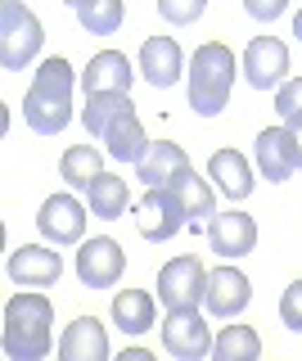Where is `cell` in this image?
I'll use <instances>...</instances> for the list:
<instances>
[{"mask_svg": "<svg viewBox=\"0 0 302 361\" xmlns=\"http://www.w3.org/2000/svg\"><path fill=\"white\" fill-rule=\"evenodd\" d=\"M54 343V302L46 293H14L5 302V357L9 361H46Z\"/></svg>", "mask_w": 302, "mask_h": 361, "instance_id": "cell-3", "label": "cell"}, {"mask_svg": "<svg viewBox=\"0 0 302 361\" xmlns=\"http://www.w3.org/2000/svg\"><path fill=\"white\" fill-rule=\"evenodd\" d=\"M131 77H136V68H131V59L122 50H99L82 73V90H86V99L91 95H131Z\"/></svg>", "mask_w": 302, "mask_h": 361, "instance_id": "cell-17", "label": "cell"}, {"mask_svg": "<svg viewBox=\"0 0 302 361\" xmlns=\"http://www.w3.org/2000/svg\"><path fill=\"white\" fill-rule=\"evenodd\" d=\"M9 280L14 285H23V289H50L54 280L63 276V257L54 253V248H41V244H23V248H14L9 253Z\"/></svg>", "mask_w": 302, "mask_h": 361, "instance_id": "cell-12", "label": "cell"}, {"mask_svg": "<svg viewBox=\"0 0 302 361\" xmlns=\"http://www.w3.org/2000/svg\"><path fill=\"white\" fill-rule=\"evenodd\" d=\"M181 73H185V54H181V45H176V37H149L140 45V77L153 90L176 86Z\"/></svg>", "mask_w": 302, "mask_h": 361, "instance_id": "cell-18", "label": "cell"}, {"mask_svg": "<svg viewBox=\"0 0 302 361\" xmlns=\"http://www.w3.org/2000/svg\"><path fill=\"white\" fill-rule=\"evenodd\" d=\"M136 226L149 244H163L172 235L189 231V212L176 199V190H144V199L136 203Z\"/></svg>", "mask_w": 302, "mask_h": 361, "instance_id": "cell-8", "label": "cell"}, {"mask_svg": "<svg viewBox=\"0 0 302 361\" xmlns=\"http://www.w3.org/2000/svg\"><path fill=\"white\" fill-rule=\"evenodd\" d=\"M208 176L217 180V190L226 199H248L253 195V167H248V158L244 154H234V149H217L208 158Z\"/></svg>", "mask_w": 302, "mask_h": 361, "instance_id": "cell-20", "label": "cell"}, {"mask_svg": "<svg viewBox=\"0 0 302 361\" xmlns=\"http://www.w3.org/2000/svg\"><path fill=\"white\" fill-rule=\"evenodd\" d=\"M73 86H77L73 63L59 59V54L46 59L23 95V122L37 135H59L73 122Z\"/></svg>", "mask_w": 302, "mask_h": 361, "instance_id": "cell-2", "label": "cell"}, {"mask_svg": "<svg viewBox=\"0 0 302 361\" xmlns=\"http://www.w3.org/2000/svg\"><path fill=\"white\" fill-rule=\"evenodd\" d=\"M244 9H248L253 18H279L284 14V0H248Z\"/></svg>", "mask_w": 302, "mask_h": 361, "instance_id": "cell-30", "label": "cell"}, {"mask_svg": "<svg viewBox=\"0 0 302 361\" xmlns=\"http://www.w3.org/2000/svg\"><path fill=\"white\" fill-rule=\"evenodd\" d=\"M59 361H113L108 357V334L95 316H77L59 338Z\"/></svg>", "mask_w": 302, "mask_h": 361, "instance_id": "cell-19", "label": "cell"}, {"mask_svg": "<svg viewBox=\"0 0 302 361\" xmlns=\"http://www.w3.org/2000/svg\"><path fill=\"white\" fill-rule=\"evenodd\" d=\"M185 77H189V109L199 118H217L230 104V90H234V50L221 41H203L189 59Z\"/></svg>", "mask_w": 302, "mask_h": 361, "instance_id": "cell-4", "label": "cell"}, {"mask_svg": "<svg viewBox=\"0 0 302 361\" xmlns=\"http://www.w3.org/2000/svg\"><path fill=\"white\" fill-rule=\"evenodd\" d=\"M163 353L167 357H176V361H203L212 357V330H208V321L194 312H167L163 316Z\"/></svg>", "mask_w": 302, "mask_h": 361, "instance_id": "cell-9", "label": "cell"}, {"mask_svg": "<svg viewBox=\"0 0 302 361\" xmlns=\"http://www.w3.org/2000/svg\"><path fill=\"white\" fill-rule=\"evenodd\" d=\"M73 14L91 37H113L122 27V0H73Z\"/></svg>", "mask_w": 302, "mask_h": 361, "instance_id": "cell-26", "label": "cell"}, {"mask_svg": "<svg viewBox=\"0 0 302 361\" xmlns=\"http://www.w3.org/2000/svg\"><path fill=\"white\" fill-rule=\"evenodd\" d=\"M262 357V338L253 325H226L212 338V361H257Z\"/></svg>", "mask_w": 302, "mask_h": 361, "instance_id": "cell-25", "label": "cell"}, {"mask_svg": "<svg viewBox=\"0 0 302 361\" xmlns=\"http://www.w3.org/2000/svg\"><path fill=\"white\" fill-rule=\"evenodd\" d=\"M208 248L217 257H248L253 248H257V221L248 217V212H217L208 226Z\"/></svg>", "mask_w": 302, "mask_h": 361, "instance_id": "cell-15", "label": "cell"}, {"mask_svg": "<svg viewBox=\"0 0 302 361\" xmlns=\"http://www.w3.org/2000/svg\"><path fill=\"white\" fill-rule=\"evenodd\" d=\"M289 45L279 37H253L244 45V77L253 90H279L289 82Z\"/></svg>", "mask_w": 302, "mask_h": 361, "instance_id": "cell-10", "label": "cell"}, {"mask_svg": "<svg viewBox=\"0 0 302 361\" xmlns=\"http://www.w3.org/2000/svg\"><path fill=\"white\" fill-rule=\"evenodd\" d=\"M82 127L91 131V140L104 145V154L113 158V163H131V167H136L144 158V149H149L131 95H91L86 109H82Z\"/></svg>", "mask_w": 302, "mask_h": 361, "instance_id": "cell-1", "label": "cell"}, {"mask_svg": "<svg viewBox=\"0 0 302 361\" xmlns=\"http://www.w3.org/2000/svg\"><path fill=\"white\" fill-rule=\"evenodd\" d=\"M158 298L167 312H194L199 302L208 298V271L194 253H181L172 257L163 271H158Z\"/></svg>", "mask_w": 302, "mask_h": 361, "instance_id": "cell-6", "label": "cell"}, {"mask_svg": "<svg viewBox=\"0 0 302 361\" xmlns=\"http://www.w3.org/2000/svg\"><path fill=\"white\" fill-rule=\"evenodd\" d=\"M248 298H253V285H248V276H244L239 267L208 271V298H203L208 316H217V321H234V316L248 307Z\"/></svg>", "mask_w": 302, "mask_h": 361, "instance_id": "cell-13", "label": "cell"}, {"mask_svg": "<svg viewBox=\"0 0 302 361\" xmlns=\"http://www.w3.org/2000/svg\"><path fill=\"white\" fill-rule=\"evenodd\" d=\"M37 231L50 244H77L86 235V208L73 195H50L37 212Z\"/></svg>", "mask_w": 302, "mask_h": 361, "instance_id": "cell-16", "label": "cell"}, {"mask_svg": "<svg viewBox=\"0 0 302 361\" xmlns=\"http://www.w3.org/2000/svg\"><path fill=\"white\" fill-rule=\"evenodd\" d=\"M294 37L302 41V9H298V14H294Z\"/></svg>", "mask_w": 302, "mask_h": 361, "instance_id": "cell-32", "label": "cell"}, {"mask_svg": "<svg viewBox=\"0 0 302 361\" xmlns=\"http://www.w3.org/2000/svg\"><path fill=\"white\" fill-rule=\"evenodd\" d=\"M257 172L271 180V185L302 172V122L257 131Z\"/></svg>", "mask_w": 302, "mask_h": 361, "instance_id": "cell-7", "label": "cell"}, {"mask_svg": "<svg viewBox=\"0 0 302 361\" xmlns=\"http://www.w3.org/2000/svg\"><path fill=\"white\" fill-rule=\"evenodd\" d=\"M113 361H158V357H153L149 348H127V353H118Z\"/></svg>", "mask_w": 302, "mask_h": 361, "instance_id": "cell-31", "label": "cell"}, {"mask_svg": "<svg viewBox=\"0 0 302 361\" xmlns=\"http://www.w3.org/2000/svg\"><path fill=\"white\" fill-rule=\"evenodd\" d=\"M275 113H279V122H302V77H289L284 86L275 90Z\"/></svg>", "mask_w": 302, "mask_h": 361, "instance_id": "cell-27", "label": "cell"}, {"mask_svg": "<svg viewBox=\"0 0 302 361\" xmlns=\"http://www.w3.org/2000/svg\"><path fill=\"white\" fill-rule=\"evenodd\" d=\"M41 41H46L41 18L27 5H18V0H5L0 5V68L5 73H23L41 54Z\"/></svg>", "mask_w": 302, "mask_h": 361, "instance_id": "cell-5", "label": "cell"}, {"mask_svg": "<svg viewBox=\"0 0 302 361\" xmlns=\"http://www.w3.org/2000/svg\"><path fill=\"white\" fill-rule=\"evenodd\" d=\"M108 312H113V325L122 334H149L158 325L153 321V312H158L153 307V293H144V289H118Z\"/></svg>", "mask_w": 302, "mask_h": 361, "instance_id": "cell-21", "label": "cell"}, {"mask_svg": "<svg viewBox=\"0 0 302 361\" xmlns=\"http://www.w3.org/2000/svg\"><path fill=\"white\" fill-rule=\"evenodd\" d=\"M163 23H194L203 18V0H158Z\"/></svg>", "mask_w": 302, "mask_h": 361, "instance_id": "cell-29", "label": "cell"}, {"mask_svg": "<svg viewBox=\"0 0 302 361\" xmlns=\"http://www.w3.org/2000/svg\"><path fill=\"white\" fill-rule=\"evenodd\" d=\"M86 203H91V212H95V217L118 221V217H127L131 190H127V180H122V176L104 172V176H95L91 185H86Z\"/></svg>", "mask_w": 302, "mask_h": 361, "instance_id": "cell-23", "label": "cell"}, {"mask_svg": "<svg viewBox=\"0 0 302 361\" xmlns=\"http://www.w3.org/2000/svg\"><path fill=\"white\" fill-rule=\"evenodd\" d=\"M122 271H127V253H122V244L108 240V235H95V240L82 244V253H77V280H82L86 289H113L122 280Z\"/></svg>", "mask_w": 302, "mask_h": 361, "instance_id": "cell-11", "label": "cell"}, {"mask_svg": "<svg viewBox=\"0 0 302 361\" xmlns=\"http://www.w3.org/2000/svg\"><path fill=\"white\" fill-rule=\"evenodd\" d=\"M167 190H176V199L185 203V212H189V231H203L208 235V226L212 217H217V199H212V185L208 180H199V172H185L176 185H167Z\"/></svg>", "mask_w": 302, "mask_h": 361, "instance_id": "cell-22", "label": "cell"}, {"mask_svg": "<svg viewBox=\"0 0 302 361\" xmlns=\"http://www.w3.org/2000/svg\"><path fill=\"white\" fill-rule=\"evenodd\" d=\"M279 321L294 334H302V280H294V285L284 289V298H279Z\"/></svg>", "mask_w": 302, "mask_h": 361, "instance_id": "cell-28", "label": "cell"}, {"mask_svg": "<svg viewBox=\"0 0 302 361\" xmlns=\"http://www.w3.org/2000/svg\"><path fill=\"white\" fill-rule=\"evenodd\" d=\"M104 149H95V145H73V149H63L59 158V176L68 180L73 190H86L95 176H104Z\"/></svg>", "mask_w": 302, "mask_h": 361, "instance_id": "cell-24", "label": "cell"}, {"mask_svg": "<svg viewBox=\"0 0 302 361\" xmlns=\"http://www.w3.org/2000/svg\"><path fill=\"white\" fill-rule=\"evenodd\" d=\"M185 172H194V167H189L185 149L172 145V140H149L144 158L136 163V180H144V190H167V185H176Z\"/></svg>", "mask_w": 302, "mask_h": 361, "instance_id": "cell-14", "label": "cell"}]
</instances>
